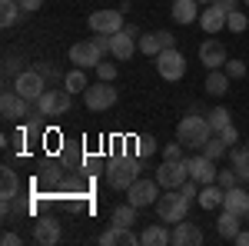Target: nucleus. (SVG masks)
Wrapping results in <instances>:
<instances>
[{
  "instance_id": "obj_12",
  "label": "nucleus",
  "mask_w": 249,
  "mask_h": 246,
  "mask_svg": "<svg viewBox=\"0 0 249 246\" xmlns=\"http://www.w3.org/2000/svg\"><path fill=\"white\" fill-rule=\"evenodd\" d=\"M100 60H103V54H100V47H96L93 40H80V43L70 47V63H77V67H83V70H90V67L96 70Z\"/></svg>"
},
{
  "instance_id": "obj_11",
  "label": "nucleus",
  "mask_w": 249,
  "mask_h": 246,
  "mask_svg": "<svg viewBox=\"0 0 249 246\" xmlns=\"http://www.w3.org/2000/svg\"><path fill=\"white\" fill-rule=\"evenodd\" d=\"M140 54H146V57H156V54H163V50H170L176 47V37H173L170 30H150V34H143L140 37Z\"/></svg>"
},
{
  "instance_id": "obj_5",
  "label": "nucleus",
  "mask_w": 249,
  "mask_h": 246,
  "mask_svg": "<svg viewBox=\"0 0 249 246\" xmlns=\"http://www.w3.org/2000/svg\"><path fill=\"white\" fill-rule=\"evenodd\" d=\"M73 107V94L63 87V90H43V96L37 100V114L40 116H63L70 114Z\"/></svg>"
},
{
  "instance_id": "obj_41",
  "label": "nucleus",
  "mask_w": 249,
  "mask_h": 246,
  "mask_svg": "<svg viewBox=\"0 0 249 246\" xmlns=\"http://www.w3.org/2000/svg\"><path fill=\"white\" fill-rule=\"evenodd\" d=\"M219 136H223V140H226V143H230V147H236V143H239V133H236V127H226V130H219Z\"/></svg>"
},
{
  "instance_id": "obj_22",
  "label": "nucleus",
  "mask_w": 249,
  "mask_h": 246,
  "mask_svg": "<svg viewBox=\"0 0 249 246\" xmlns=\"http://www.w3.org/2000/svg\"><path fill=\"white\" fill-rule=\"evenodd\" d=\"M110 54H113V60H120V63H126V60L136 54V43H133V37L126 34V27H123L120 34H113V47H110Z\"/></svg>"
},
{
  "instance_id": "obj_2",
  "label": "nucleus",
  "mask_w": 249,
  "mask_h": 246,
  "mask_svg": "<svg viewBox=\"0 0 249 246\" xmlns=\"http://www.w3.org/2000/svg\"><path fill=\"white\" fill-rule=\"evenodd\" d=\"M140 180V156H116L107 163V187L130 189Z\"/></svg>"
},
{
  "instance_id": "obj_10",
  "label": "nucleus",
  "mask_w": 249,
  "mask_h": 246,
  "mask_svg": "<svg viewBox=\"0 0 249 246\" xmlns=\"http://www.w3.org/2000/svg\"><path fill=\"white\" fill-rule=\"evenodd\" d=\"M87 23L93 34H120L123 30V7L120 10H93Z\"/></svg>"
},
{
  "instance_id": "obj_15",
  "label": "nucleus",
  "mask_w": 249,
  "mask_h": 246,
  "mask_svg": "<svg viewBox=\"0 0 249 246\" xmlns=\"http://www.w3.org/2000/svg\"><path fill=\"white\" fill-rule=\"evenodd\" d=\"M27 107H30V100H23L17 90H3V96H0V114H3V120L27 116Z\"/></svg>"
},
{
  "instance_id": "obj_43",
  "label": "nucleus",
  "mask_w": 249,
  "mask_h": 246,
  "mask_svg": "<svg viewBox=\"0 0 249 246\" xmlns=\"http://www.w3.org/2000/svg\"><path fill=\"white\" fill-rule=\"evenodd\" d=\"M0 243H3V246H17L20 243V233H10V229H7V233L0 236Z\"/></svg>"
},
{
  "instance_id": "obj_8",
  "label": "nucleus",
  "mask_w": 249,
  "mask_h": 246,
  "mask_svg": "<svg viewBox=\"0 0 249 246\" xmlns=\"http://www.w3.org/2000/svg\"><path fill=\"white\" fill-rule=\"evenodd\" d=\"M83 103H87L90 110H110L116 103V87L110 80H96V83H90V87L83 90Z\"/></svg>"
},
{
  "instance_id": "obj_4",
  "label": "nucleus",
  "mask_w": 249,
  "mask_h": 246,
  "mask_svg": "<svg viewBox=\"0 0 249 246\" xmlns=\"http://www.w3.org/2000/svg\"><path fill=\"white\" fill-rule=\"evenodd\" d=\"M156 180H160V187L163 189H179L190 176V163L186 160H163L160 167H156Z\"/></svg>"
},
{
  "instance_id": "obj_47",
  "label": "nucleus",
  "mask_w": 249,
  "mask_h": 246,
  "mask_svg": "<svg viewBox=\"0 0 249 246\" xmlns=\"http://www.w3.org/2000/svg\"><path fill=\"white\" fill-rule=\"evenodd\" d=\"M199 3H203V7H206V3H216V0H199Z\"/></svg>"
},
{
  "instance_id": "obj_35",
  "label": "nucleus",
  "mask_w": 249,
  "mask_h": 246,
  "mask_svg": "<svg viewBox=\"0 0 249 246\" xmlns=\"http://www.w3.org/2000/svg\"><path fill=\"white\" fill-rule=\"evenodd\" d=\"M156 147H160V143H156L150 133H146V136H136V156H153Z\"/></svg>"
},
{
  "instance_id": "obj_16",
  "label": "nucleus",
  "mask_w": 249,
  "mask_h": 246,
  "mask_svg": "<svg viewBox=\"0 0 249 246\" xmlns=\"http://www.w3.org/2000/svg\"><path fill=\"white\" fill-rule=\"evenodd\" d=\"M203 243V229L190 223V220H179L173 223V246H199Z\"/></svg>"
},
{
  "instance_id": "obj_20",
  "label": "nucleus",
  "mask_w": 249,
  "mask_h": 246,
  "mask_svg": "<svg viewBox=\"0 0 249 246\" xmlns=\"http://www.w3.org/2000/svg\"><path fill=\"white\" fill-rule=\"evenodd\" d=\"M203 3L199 0H173V10H170V17L179 23V27H186V23H193V20H199V10Z\"/></svg>"
},
{
  "instance_id": "obj_24",
  "label": "nucleus",
  "mask_w": 249,
  "mask_h": 246,
  "mask_svg": "<svg viewBox=\"0 0 249 246\" xmlns=\"http://www.w3.org/2000/svg\"><path fill=\"white\" fill-rule=\"evenodd\" d=\"M140 243L143 246H166V243H173V233L166 227H160V223H150L140 233Z\"/></svg>"
},
{
  "instance_id": "obj_1",
  "label": "nucleus",
  "mask_w": 249,
  "mask_h": 246,
  "mask_svg": "<svg viewBox=\"0 0 249 246\" xmlns=\"http://www.w3.org/2000/svg\"><path fill=\"white\" fill-rule=\"evenodd\" d=\"M210 136H213L210 120H206V116H199L196 110H190V114L179 120V127H176V140H179L186 150H203Z\"/></svg>"
},
{
  "instance_id": "obj_42",
  "label": "nucleus",
  "mask_w": 249,
  "mask_h": 246,
  "mask_svg": "<svg viewBox=\"0 0 249 246\" xmlns=\"http://www.w3.org/2000/svg\"><path fill=\"white\" fill-rule=\"evenodd\" d=\"M17 63H20L17 57H7V60H3V74H7V76H17V74H20Z\"/></svg>"
},
{
  "instance_id": "obj_31",
  "label": "nucleus",
  "mask_w": 249,
  "mask_h": 246,
  "mask_svg": "<svg viewBox=\"0 0 249 246\" xmlns=\"http://www.w3.org/2000/svg\"><path fill=\"white\" fill-rule=\"evenodd\" d=\"M20 14H23V10H20L17 0H0V23H3V27H14Z\"/></svg>"
},
{
  "instance_id": "obj_21",
  "label": "nucleus",
  "mask_w": 249,
  "mask_h": 246,
  "mask_svg": "<svg viewBox=\"0 0 249 246\" xmlns=\"http://www.w3.org/2000/svg\"><path fill=\"white\" fill-rule=\"evenodd\" d=\"M34 240L43 246H53L60 243V223L53 220V216H43V220H37L34 223Z\"/></svg>"
},
{
  "instance_id": "obj_9",
  "label": "nucleus",
  "mask_w": 249,
  "mask_h": 246,
  "mask_svg": "<svg viewBox=\"0 0 249 246\" xmlns=\"http://www.w3.org/2000/svg\"><path fill=\"white\" fill-rule=\"evenodd\" d=\"M160 189H163V187H160V180H143V176H140L133 187L126 189V200H130L136 209H140V207H153L156 200H160Z\"/></svg>"
},
{
  "instance_id": "obj_14",
  "label": "nucleus",
  "mask_w": 249,
  "mask_h": 246,
  "mask_svg": "<svg viewBox=\"0 0 249 246\" xmlns=\"http://www.w3.org/2000/svg\"><path fill=\"white\" fill-rule=\"evenodd\" d=\"M199 63H203L206 70L226 67V47H223L219 40H203V47H199Z\"/></svg>"
},
{
  "instance_id": "obj_45",
  "label": "nucleus",
  "mask_w": 249,
  "mask_h": 246,
  "mask_svg": "<svg viewBox=\"0 0 249 246\" xmlns=\"http://www.w3.org/2000/svg\"><path fill=\"white\" fill-rule=\"evenodd\" d=\"M232 243H239V246H249V229H239V236H236Z\"/></svg>"
},
{
  "instance_id": "obj_33",
  "label": "nucleus",
  "mask_w": 249,
  "mask_h": 246,
  "mask_svg": "<svg viewBox=\"0 0 249 246\" xmlns=\"http://www.w3.org/2000/svg\"><path fill=\"white\" fill-rule=\"evenodd\" d=\"M113 223L116 227H133L136 223V207L126 200V207H116L113 209Z\"/></svg>"
},
{
  "instance_id": "obj_19",
  "label": "nucleus",
  "mask_w": 249,
  "mask_h": 246,
  "mask_svg": "<svg viewBox=\"0 0 249 246\" xmlns=\"http://www.w3.org/2000/svg\"><path fill=\"white\" fill-rule=\"evenodd\" d=\"M223 209H230L236 216H249V189H243V183L226 189L223 193Z\"/></svg>"
},
{
  "instance_id": "obj_25",
  "label": "nucleus",
  "mask_w": 249,
  "mask_h": 246,
  "mask_svg": "<svg viewBox=\"0 0 249 246\" xmlns=\"http://www.w3.org/2000/svg\"><path fill=\"white\" fill-rule=\"evenodd\" d=\"M223 193H226V189L219 187V183H206V187H199L196 203L203 209H216V207H223Z\"/></svg>"
},
{
  "instance_id": "obj_28",
  "label": "nucleus",
  "mask_w": 249,
  "mask_h": 246,
  "mask_svg": "<svg viewBox=\"0 0 249 246\" xmlns=\"http://www.w3.org/2000/svg\"><path fill=\"white\" fill-rule=\"evenodd\" d=\"M230 160H232V170L239 173V180L246 183L249 180V150L246 147H230Z\"/></svg>"
},
{
  "instance_id": "obj_36",
  "label": "nucleus",
  "mask_w": 249,
  "mask_h": 246,
  "mask_svg": "<svg viewBox=\"0 0 249 246\" xmlns=\"http://www.w3.org/2000/svg\"><path fill=\"white\" fill-rule=\"evenodd\" d=\"M216 183H219V187L223 189H232V187H239V183H243V180H239V173L232 170H219V176H216Z\"/></svg>"
},
{
  "instance_id": "obj_32",
  "label": "nucleus",
  "mask_w": 249,
  "mask_h": 246,
  "mask_svg": "<svg viewBox=\"0 0 249 246\" xmlns=\"http://www.w3.org/2000/svg\"><path fill=\"white\" fill-rule=\"evenodd\" d=\"M206 120H210V127H213V133H219V130H226L232 120H230V110L226 107H213L210 114H206Z\"/></svg>"
},
{
  "instance_id": "obj_26",
  "label": "nucleus",
  "mask_w": 249,
  "mask_h": 246,
  "mask_svg": "<svg viewBox=\"0 0 249 246\" xmlns=\"http://www.w3.org/2000/svg\"><path fill=\"white\" fill-rule=\"evenodd\" d=\"M203 90H206L210 96H223L226 90H230V74H226V70H210Z\"/></svg>"
},
{
  "instance_id": "obj_38",
  "label": "nucleus",
  "mask_w": 249,
  "mask_h": 246,
  "mask_svg": "<svg viewBox=\"0 0 249 246\" xmlns=\"http://www.w3.org/2000/svg\"><path fill=\"white\" fill-rule=\"evenodd\" d=\"M96 76L113 83V80H116V63H107V60H100V67H96Z\"/></svg>"
},
{
  "instance_id": "obj_23",
  "label": "nucleus",
  "mask_w": 249,
  "mask_h": 246,
  "mask_svg": "<svg viewBox=\"0 0 249 246\" xmlns=\"http://www.w3.org/2000/svg\"><path fill=\"white\" fill-rule=\"evenodd\" d=\"M239 229H243V216H236V213H230V209H223V216L216 220V233H219L223 240H236Z\"/></svg>"
},
{
  "instance_id": "obj_18",
  "label": "nucleus",
  "mask_w": 249,
  "mask_h": 246,
  "mask_svg": "<svg viewBox=\"0 0 249 246\" xmlns=\"http://www.w3.org/2000/svg\"><path fill=\"white\" fill-rule=\"evenodd\" d=\"M226 17H230V14H226L219 3H206V10L199 14V27L213 37V34H219V30L226 27Z\"/></svg>"
},
{
  "instance_id": "obj_44",
  "label": "nucleus",
  "mask_w": 249,
  "mask_h": 246,
  "mask_svg": "<svg viewBox=\"0 0 249 246\" xmlns=\"http://www.w3.org/2000/svg\"><path fill=\"white\" fill-rule=\"evenodd\" d=\"M216 3H219V7L230 14V10H239V3H243V0H216Z\"/></svg>"
},
{
  "instance_id": "obj_3",
  "label": "nucleus",
  "mask_w": 249,
  "mask_h": 246,
  "mask_svg": "<svg viewBox=\"0 0 249 246\" xmlns=\"http://www.w3.org/2000/svg\"><path fill=\"white\" fill-rule=\"evenodd\" d=\"M186 213H190V203L183 200L179 189L160 193V200H156V216H160L163 223H179V220H186Z\"/></svg>"
},
{
  "instance_id": "obj_48",
  "label": "nucleus",
  "mask_w": 249,
  "mask_h": 246,
  "mask_svg": "<svg viewBox=\"0 0 249 246\" xmlns=\"http://www.w3.org/2000/svg\"><path fill=\"white\" fill-rule=\"evenodd\" d=\"M243 3H246V7H249V0H243Z\"/></svg>"
},
{
  "instance_id": "obj_27",
  "label": "nucleus",
  "mask_w": 249,
  "mask_h": 246,
  "mask_svg": "<svg viewBox=\"0 0 249 246\" xmlns=\"http://www.w3.org/2000/svg\"><path fill=\"white\" fill-rule=\"evenodd\" d=\"M17 193H20L17 173L10 170V167H3V170H0V200H14Z\"/></svg>"
},
{
  "instance_id": "obj_13",
  "label": "nucleus",
  "mask_w": 249,
  "mask_h": 246,
  "mask_svg": "<svg viewBox=\"0 0 249 246\" xmlns=\"http://www.w3.org/2000/svg\"><path fill=\"white\" fill-rule=\"evenodd\" d=\"M186 163H190V176L196 180V183H199V187H206V183H216L219 170H216V160H210L206 153H196V156H190Z\"/></svg>"
},
{
  "instance_id": "obj_34",
  "label": "nucleus",
  "mask_w": 249,
  "mask_h": 246,
  "mask_svg": "<svg viewBox=\"0 0 249 246\" xmlns=\"http://www.w3.org/2000/svg\"><path fill=\"white\" fill-rule=\"evenodd\" d=\"M249 27V17L243 14V10H230V17H226V30H232V34H243Z\"/></svg>"
},
{
  "instance_id": "obj_29",
  "label": "nucleus",
  "mask_w": 249,
  "mask_h": 246,
  "mask_svg": "<svg viewBox=\"0 0 249 246\" xmlns=\"http://www.w3.org/2000/svg\"><path fill=\"white\" fill-rule=\"evenodd\" d=\"M63 87H67L70 94H83V90L90 87V80H87V74H83V67H73L70 74L63 76Z\"/></svg>"
},
{
  "instance_id": "obj_6",
  "label": "nucleus",
  "mask_w": 249,
  "mask_h": 246,
  "mask_svg": "<svg viewBox=\"0 0 249 246\" xmlns=\"http://www.w3.org/2000/svg\"><path fill=\"white\" fill-rule=\"evenodd\" d=\"M156 74L163 76V80H183V74H186V57L176 50V47H170V50H163V54H156Z\"/></svg>"
},
{
  "instance_id": "obj_46",
  "label": "nucleus",
  "mask_w": 249,
  "mask_h": 246,
  "mask_svg": "<svg viewBox=\"0 0 249 246\" xmlns=\"http://www.w3.org/2000/svg\"><path fill=\"white\" fill-rule=\"evenodd\" d=\"M37 70H40L43 76H50V74H53V67H50V63H37Z\"/></svg>"
},
{
  "instance_id": "obj_37",
  "label": "nucleus",
  "mask_w": 249,
  "mask_h": 246,
  "mask_svg": "<svg viewBox=\"0 0 249 246\" xmlns=\"http://www.w3.org/2000/svg\"><path fill=\"white\" fill-rule=\"evenodd\" d=\"M223 70L230 74V80H243V76H246V63H243V60H226Z\"/></svg>"
},
{
  "instance_id": "obj_30",
  "label": "nucleus",
  "mask_w": 249,
  "mask_h": 246,
  "mask_svg": "<svg viewBox=\"0 0 249 246\" xmlns=\"http://www.w3.org/2000/svg\"><path fill=\"white\" fill-rule=\"evenodd\" d=\"M203 153H206L210 160H223V156L230 153V143H226V140H223L219 133H213L210 140H206V147H203Z\"/></svg>"
},
{
  "instance_id": "obj_39",
  "label": "nucleus",
  "mask_w": 249,
  "mask_h": 246,
  "mask_svg": "<svg viewBox=\"0 0 249 246\" xmlns=\"http://www.w3.org/2000/svg\"><path fill=\"white\" fill-rule=\"evenodd\" d=\"M163 160H183V143L176 140V143H166L163 147Z\"/></svg>"
},
{
  "instance_id": "obj_7",
  "label": "nucleus",
  "mask_w": 249,
  "mask_h": 246,
  "mask_svg": "<svg viewBox=\"0 0 249 246\" xmlns=\"http://www.w3.org/2000/svg\"><path fill=\"white\" fill-rule=\"evenodd\" d=\"M14 90H17L23 100L37 103L40 96H43V90H47V83H43V74H40L37 67H34V70H20V74L14 76Z\"/></svg>"
},
{
  "instance_id": "obj_49",
  "label": "nucleus",
  "mask_w": 249,
  "mask_h": 246,
  "mask_svg": "<svg viewBox=\"0 0 249 246\" xmlns=\"http://www.w3.org/2000/svg\"><path fill=\"white\" fill-rule=\"evenodd\" d=\"M246 150H249V143H246Z\"/></svg>"
},
{
  "instance_id": "obj_17",
  "label": "nucleus",
  "mask_w": 249,
  "mask_h": 246,
  "mask_svg": "<svg viewBox=\"0 0 249 246\" xmlns=\"http://www.w3.org/2000/svg\"><path fill=\"white\" fill-rule=\"evenodd\" d=\"M140 243V236H136L130 227H116L110 223L107 233H100V246H136Z\"/></svg>"
},
{
  "instance_id": "obj_40",
  "label": "nucleus",
  "mask_w": 249,
  "mask_h": 246,
  "mask_svg": "<svg viewBox=\"0 0 249 246\" xmlns=\"http://www.w3.org/2000/svg\"><path fill=\"white\" fill-rule=\"evenodd\" d=\"M17 3H20L23 14H37L40 7H43V0H17Z\"/></svg>"
}]
</instances>
